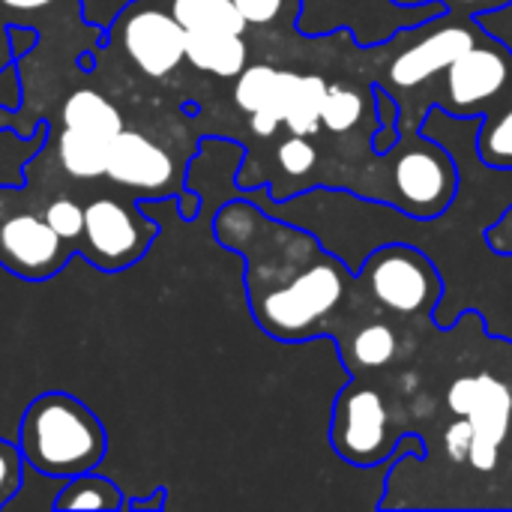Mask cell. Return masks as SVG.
<instances>
[{
    "label": "cell",
    "mask_w": 512,
    "mask_h": 512,
    "mask_svg": "<svg viewBox=\"0 0 512 512\" xmlns=\"http://www.w3.org/2000/svg\"><path fill=\"white\" fill-rule=\"evenodd\" d=\"M105 177L138 198L186 195L177 189V165L165 147L135 129H123L111 141Z\"/></svg>",
    "instance_id": "cell-10"
},
{
    "label": "cell",
    "mask_w": 512,
    "mask_h": 512,
    "mask_svg": "<svg viewBox=\"0 0 512 512\" xmlns=\"http://www.w3.org/2000/svg\"><path fill=\"white\" fill-rule=\"evenodd\" d=\"M57 512L66 510H93V512H120L126 510V498L120 492L117 483H111L108 477H99L96 471L78 474L63 480L54 504Z\"/></svg>",
    "instance_id": "cell-16"
},
{
    "label": "cell",
    "mask_w": 512,
    "mask_h": 512,
    "mask_svg": "<svg viewBox=\"0 0 512 512\" xmlns=\"http://www.w3.org/2000/svg\"><path fill=\"white\" fill-rule=\"evenodd\" d=\"M24 465L51 480L96 471L108 450L102 420L72 393L51 390L36 396L18 426Z\"/></svg>",
    "instance_id": "cell-2"
},
{
    "label": "cell",
    "mask_w": 512,
    "mask_h": 512,
    "mask_svg": "<svg viewBox=\"0 0 512 512\" xmlns=\"http://www.w3.org/2000/svg\"><path fill=\"white\" fill-rule=\"evenodd\" d=\"M156 237L159 225L141 204L102 195L84 204V237L78 252L102 273H120L141 261Z\"/></svg>",
    "instance_id": "cell-8"
},
{
    "label": "cell",
    "mask_w": 512,
    "mask_h": 512,
    "mask_svg": "<svg viewBox=\"0 0 512 512\" xmlns=\"http://www.w3.org/2000/svg\"><path fill=\"white\" fill-rule=\"evenodd\" d=\"M483 240L495 255L512 258V204L483 231Z\"/></svg>",
    "instance_id": "cell-26"
},
{
    "label": "cell",
    "mask_w": 512,
    "mask_h": 512,
    "mask_svg": "<svg viewBox=\"0 0 512 512\" xmlns=\"http://www.w3.org/2000/svg\"><path fill=\"white\" fill-rule=\"evenodd\" d=\"M363 108H366V96L360 90L345 87V84H327V93L321 102V126L336 135L351 132L363 120Z\"/></svg>",
    "instance_id": "cell-20"
},
{
    "label": "cell",
    "mask_w": 512,
    "mask_h": 512,
    "mask_svg": "<svg viewBox=\"0 0 512 512\" xmlns=\"http://www.w3.org/2000/svg\"><path fill=\"white\" fill-rule=\"evenodd\" d=\"M9 30H12V27L0 18V72H3V69H9V66L18 60V54H15V48H12V36H9Z\"/></svg>",
    "instance_id": "cell-30"
},
{
    "label": "cell",
    "mask_w": 512,
    "mask_h": 512,
    "mask_svg": "<svg viewBox=\"0 0 512 512\" xmlns=\"http://www.w3.org/2000/svg\"><path fill=\"white\" fill-rule=\"evenodd\" d=\"M330 441L333 450L354 468L399 462L411 450L423 456V444L417 438H396L393 411L384 396L354 384L345 387L333 405Z\"/></svg>",
    "instance_id": "cell-6"
},
{
    "label": "cell",
    "mask_w": 512,
    "mask_h": 512,
    "mask_svg": "<svg viewBox=\"0 0 512 512\" xmlns=\"http://www.w3.org/2000/svg\"><path fill=\"white\" fill-rule=\"evenodd\" d=\"M477 156L486 168L512 171V90L480 117Z\"/></svg>",
    "instance_id": "cell-17"
},
{
    "label": "cell",
    "mask_w": 512,
    "mask_h": 512,
    "mask_svg": "<svg viewBox=\"0 0 512 512\" xmlns=\"http://www.w3.org/2000/svg\"><path fill=\"white\" fill-rule=\"evenodd\" d=\"M108 153H111V138H102L84 129H69V126L57 129V159L69 177H78V180L105 177Z\"/></svg>",
    "instance_id": "cell-15"
},
{
    "label": "cell",
    "mask_w": 512,
    "mask_h": 512,
    "mask_svg": "<svg viewBox=\"0 0 512 512\" xmlns=\"http://www.w3.org/2000/svg\"><path fill=\"white\" fill-rule=\"evenodd\" d=\"M396 6H441L438 0H390Z\"/></svg>",
    "instance_id": "cell-31"
},
{
    "label": "cell",
    "mask_w": 512,
    "mask_h": 512,
    "mask_svg": "<svg viewBox=\"0 0 512 512\" xmlns=\"http://www.w3.org/2000/svg\"><path fill=\"white\" fill-rule=\"evenodd\" d=\"M165 504H168V492H165V489H153V492H150V495H144V498H132V501H126V510L159 512Z\"/></svg>",
    "instance_id": "cell-29"
},
{
    "label": "cell",
    "mask_w": 512,
    "mask_h": 512,
    "mask_svg": "<svg viewBox=\"0 0 512 512\" xmlns=\"http://www.w3.org/2000/svg\"><path fill=\"white\" fill-rule=\"evenodd\" d=\"M114 27H120L123 54L150 78H165L186 60V30L171 9L132 3Z\"/></svg>",
    "instance_id": "cell-9"
},
{
    "label": "cell",
    "mask_w": 512,
    "mask_h": 512,
    "mask_svg": "<svg viewBox=\"0 0 512 512\" xmlns=\"http://www.w3.org/2000/svg\"><path fill=\"white\" fill-rule=\"evenodd\" d=\"M21 483H24V456L18 444L0 438V510L12 504Z\"/></svg>",
    "instance_id": "cell-25"
},
{
    "label": "cell",
    "mask_w": 512,
    "mask_h": 512,
    "mask_svg": "<svg viewBox=\"0 0 512 512\" xmlns=\"http://www.w3.org/2000/svg\"><path fill=\"white\" fill-rule=\"evenodd\" d=\"M402 138V102L387 87L375 84V132H372V153L387 156Z\"/></svg>",
    "instance_id": "cell-21"
},
{
    "label": "cell",
    "mask_w": 512,
    "mask_h": 512,
    "mask_svg": "<svg viewBox=\"0 0 512 512\" xmlns=\"http://www.w3.org/2000/svg\"><path fill=\"white\" fill-rule=\"evenodd\" d=\"M512 90V48L498 36L483 33L468 51H462L438 78H432L420 93L405 96L414 99V108L402 111V120H408L414 111L420 120L432 108H438L447 117L459 120H480L504 93Z\"/></svg>",
    "instance_id": "cell-3"
},
{
    "label": "cell",
    "mask_w": 512,
    "mask_h": 512,
    "mask_svg": "<svg viewBox=\"0 0 512 512\" xmlns=\"http://www.w3.org/2000/svg\"><path fill=\"white\" fill-rule=\"evenodd\" d=\"M72 252L39 213H15L0 222V267L18 279H51Z\"/></svg>",
    "instance_id": "cell-11"
},
{
    "label": "cell",
    "mask_w": 512,
    "mask_h": 512,
    "mask_svg": "<svg viewBox=\"0 0 512 512\" xmlns=\"http://www.w3.org/2000/svg\"><path fill=\"white\" fill-rule=\"evenodd\" d=\"M60 126L84 129V132H93V135H102V138H111V141L126 129L120 111L114 108V102H108L93 87L72 90L63 99V105H60Z\"/></svg>",
    "instance_id": "cell-14"
},
{
    "label": "cell",
    "mask_w": 512,
    "mask_h": 512,
    "mask_svg": "<svg viewBox=\"0 0 512 512\" xmlns=\"http://www.w3.org/2000/svg\"><path fill=\"white\" fill-rule=\"evenodd\" d=\"M381 159H390L384 204L423 222L447 213L459 192V171L453 156L441 144L420 138V132L402 135L399 144Z\"/></svg>",
    "instance_id": "cell-4"
},
{
    "label": "cell",
    "mask_w": 512,
    "mask_h": 512,
    "mask_svg": "<svg viewBox=\"0 0 512 512\" xmlns=\"http://www.w3.org/2000/svg\"><path fill=\"white\" fill-rule=\"evenodd\" d=\"M279 78H282V69H273V66H267V63L246 66V69L237 75L234 102H237L246 114H258V111L270 108V102H273V96H276V87H279Z\"/></svg>",
    "instance_id": "cell-19"
},
{
    "label": "cell",
    "mask_w": 512,
    "mask_h": 512,
    "mask_svg": "<svg viewBox=\"0 0 512 512\" xmlns=\"http://www.w3.org/2000/svg\"><path fill=\"white\" fill-rule=\"evenodd\" d=\"M69 3H78V0H0V18L9 27H15V12L36 15V12L51 9V6H69Z\"/></svg>",
    "instance_id": "cell-28"
},
{
    "label": "cell",
    "mask_w": 512,
    "mask_h": 512,
    "mask_svg": "<svg viewBox=\"0 0 512 512\" xmlns=\"http://www.w3.org/2000/svg\"><path fill=\"white\" fill-rule=\"evenodd\" d=\"M339 354L351 369H387L399 354V333L384 318H366L351 339H339Z\"/></svg>",
    "instance_id": "cell-13"
},
{
    "label": "cell",
    "mask_w": 512,
    "mask_h": 512,
    "mask_svg": "<svg viewBox=\"0 0 512 512\" xmlns=\"http://www.w3.org/2000/svg\"><path fill=\"white\" fill-rule=\"evenodd\" d=\"M276 165L282 171V177L300 180L309 177L318 168V147L309 141V135H291L276 147Z\"/></svg>",
    "instance_id": "cell-23"
},
{
    "label": "cell",
    "mask_w": 512,
    "mask_h": 512,
    "mask_svg": "<svg viewBox=\"0 0 512 512\" xmlns=\"http://www.w3.org/2000/svg\"><path fill=\"white\" fill-rule=\"evenodd\" d=\"M186 60L216 78H237L249 66V45L243 33L186 30Z\"/></svg>",
    "instance_id": "cell-12"
},
{
    "label": "cell",
    "mask_w": 512,
    "mask_h": 512,
    "mask_svg": "<svg viewBox=\"0 0 512 512\" xmlns=\"http://www.w3.org/2000/svg\"><path fill=\"white\" fill-rule=\"evenodd\" d=\"M441 9L456 12V15H468V18H483V15H495L510 9L512 0H438Z\"/></svg>",
    "instance_id": "cell-27"
},
{
    "label": "cell",
    "mask_w": 512,
    "mask_h": 512,
    "mask_svg": "<svg viewBox=\"0 0 512 512\" xmlns=\"http://www.w3.org/2000/svg\"><path fill=\"white\" fill-rule=\"evenodd\" d=\"M213 234L243 255L249 309L273 339L327 336V321L357 288V273L327 255L312 234L270 219L252 201L225 204L213 219Z\"/></svg>",
    "instance_id": "cell-1"
},
{
    "label": "cell",
    "mask_w": 512,
    "mask_h": 512,
    "mask_svg": "<svg viewBox=\"0 0 512 512\" xmlns=\"http://www.w3.org/2000/svg\"><path fill=\"white\" fill-rule=\"evenodd\" d=\"M171 15L183 30L195 33H246V21L234 0H171Z\"/></svg>",
    "instance_id": "cell-18"
},
{
    "label": "cell",
    "mask_w": 512,
    "mask_h": 512,
    "mask_svg": "<svg viewBox=\"0 0 512 512\" xmlns=\"http://www.w3.org/2000/svg\"><path fill=\"white\" fill-rule=\"evenodd\" d=\"M45 222L51 225V231L78 252L81 246V237H84V207L72 198H54L48 207H45Z\"/></svg>",
    "instance_id": "cell-24"
},
{
    "label": "cell",
    "mask_w": 512,
    "mask_h": 512,
    "mask_svg": "<svg viewBox=\"0 0 512 512\" xmlns=\"http://www.w3.org/2000/svg\"><path fill=\"white\" fill-rule=\"evenodd\" d=\"M357 288L396 318H429L444 297V282L432 258L408 243L375 249L357 273Z\"/></svg>",
    "instance_id": "cell-5"
},
{
    "label": "cell",
    "mask_w": 512,
    "mask_h": 512,
    "mask_svg": "<svg viewBox=\"0 0 512 512\" xmlns=\"http://www.w3.org/2000/svg\"><path fill=\"white\" fill-rule=\"evenodd\" d=\"M234 6L243 15L246 27L273 30L297 24L303 0H234Z\"/></svg>",
    "instance_id": "cell-22"
},
{
    "label": "cell",
    "mask_w": 512,
    "mask_h": 512,
    "mask_svg": "<svg viewBox=\"0 0 512 512\" xmlns=\"http://www.w3.org/2000/svg\"><path fill=\"white\" fill-rule=\"evenodd\" d=\"M408 33H411V42L402 45L387 60L381 81H375L387 87L390 93H396L399 102L405 96L420 93L432 78H438L462 51H468L486 33V27L477 18L441 9V15H435L432 21Z\"/></svg>",
    "instance_id": "cell-7"
}]
</instances>
